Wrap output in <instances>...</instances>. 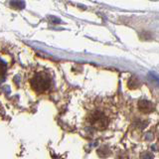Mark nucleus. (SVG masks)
I'll return each instance as SVG.
<instances>
[{"instance_id":"nucleus-1","label":"nucleus","mask_w":159,"mask_h":159,"mask_svg":"<svg viewBox=\"0 0 159 159\" xmlns=\"http://www.w3.org/2000/svg\"><path fill=\"white\" fill-rule=\"evenodd\" d=\"M51 86V79L46 73H37L31 80V87L35 92L45 93Z\"/></svg>"},{"instance_id":"nucleus-4","label":"nucleus","mask_w":159,"mask_h":159,"mask_svg":"<svg viewBox=\"0 0 159 159\" xmlns=\"http://www.w3.org/2000/svg\"><path fill=\"white\" fill-rule=\"evenodd\" d=\"M127 87L130 89H138L140 87V82H139V80L136 78V77H131L130 79L128 80L127 82Z\"/></svg>"},{"instance_id":"nucleus-2","label":"nucleus","mask_w":159,"mask_h":159,"mask_svg":"<svg viewBox=\"0 0 159 159\" xmlns=\"http://www.w3.org/2000/svg\"><path fill=\"white\" fill-rule=\"evenodd\" d=\"M89 122L93 128L102 130L107 127L109 120L102 111H93L89 116Z\"/></svg>"},{"instance_id":"nucleus-5","label":"nucleus","mask_w":159,"mask_h":159,"mask_svg":"<svg viewBox=\"0 0 159 159\" xmlns=\"http://www.w3.org/2000/svg\"><path fill=\"white\" fill-rule=\"evenodd\" d=\"M10 6L14 9H23L25 7V3L22 0H12L10 2Z\"/></svg>"},{"instance_id":"nucleus-3","label":"nucleus","mask_w":159,"mask_h":159,"mask_svg":"<svg viewBox=\"0 0 159 159\" xmlns=\"http://www.w3.org/2000/svg\"><path fill=\"white\" fill-rule=\"evenodd\" d=\"M137 106H138L139 111H140L141 112H144V113H149L154 109L152 102L146 101V99H141V101H139Z\"/></svg>"},{"instance_id":"nucleus-6","label":"nucleus","mask_w":159,"mask_h":159,"mask_svg":"<svg viewBox=\"0 0 159 159\" xmlns=\"http://www.w3.org/2000/svg\"><path fill=\"white\" fill-rule=\"evenodd\" d=\"M50 21H52L53 23H60L61 22V20H60L59 18H55V17L51 16L50 17Z\"/></svg>"}]
</instances>
